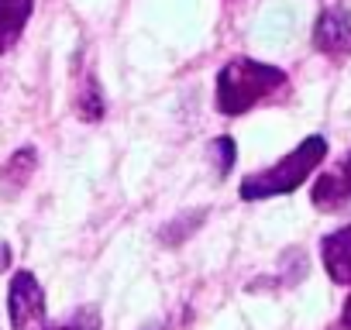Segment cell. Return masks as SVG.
Instances as JSON below:
<instances>
[{
  "label": "cell",
  "mask_w": 351,
  "mask_h": 330,
  "mask_svg": "<svg viewBox=\"0 0 351 330\" xmlns=\"http://www.w3.org/2000/svg\"><path fill=\"white\" fill-rule=\"evenodd\" d=\"M286 86V73L255 59H231L217 73V110L224 117L248 114L255 103L269 100L276 90Z\"/></svg>",
  "instance_id": "6da1fadb"
},
{
  "label": "cell",
  "mask_w": 351,
  "mask_h": 330,
  "mask_svg": "<svg viewBox=\"0 0 351 330\" xmlns=\"http://www.w3.org/2000/svg\"><path fill=\"white\" fill-rule=\"evenodd\" d=\"M327 155V138L324 134H310L303 144H296L289 155H282L276 165L262 173H252L248 179H241V200H269V196H286L293 193L300 183L310 179V173L324 162Z\"/></svg>",
  "instance_id": "7a4b0ae2"
},
{
  "label": "cell",
  "mask_w": 351,
  "mask_h": 330,
  "mask_svg": "<svg viewBox=\"0 0 351 330\" xmlns=\"http://www.w3.org/2000/svg\"><path fill=\"white\" fill-rule=\"evenodd\" d=\"M11 330H45V289L32 272H14L8 289Z\"/></svg>",
  "instance_id": "3957f363"
},
{
  "label": "cell",
  "mask_w": 351,
  "mask_h": 330,
  "mask_svg": "<svg viewBox=\"0 0 351 330\" xmlns=\"http://www.w3.org/2000/svg\"><path fill=\"white\" fill-rule=\"evenodd\" d=\"M310 203L324 214H341L351 207V151L341 155L327 173H320V179L313 183Z\"/></svg>",
  "instance_id": "277c9868"
},
{
  "label": "cell",
  "mask_w": 351,
  "mask_h": 330,
  "mask_svg": "<svg viewBox=\"0 0 351 330\" xmlns=\"http://www.w3.org/2000/svg\"><path fill=\"white\" fill-rule=\"evenodd\" d=\"M313 45L324 55H351V11L327 8L313 25Z\"/></svg>",
  "instance_id": "5b68a950"
},
{
  "label": "cell",
  "mask_w": 351,
  "mask_h": 330,
  "mask_svg": "<svg viewBox=\"0 0 351 330\" xmlns=\"http://www.w3.org/2000/svg\"><path fill=\"white\" fill-rule=\"evenodd\" d=\"M320 258H324L327 275H330L337 285H351V224L330 231V234L320 241Z\"/></svg>",
  "instance_id": "8992f818"
},
{
  "label": "cell",
  "mask_w": 351,
  "mask_h": 330,
  "mask_svg": "<svg viewBox=\"0 0 351 330\" xmlns=\"http://www.w3.org/2000/svg\"><path fill=\"white\" fill-rule=\"evenodd\" d=\"M32 11L35 0H0V55H8L21 42Z\"/></svg>",
  "instance_id": "52a82bcc"
},
{
  "label": "cell",
  "mask_w": 351,
  "mask_h": 330,
  "mask_svg": "<svg viewBox=\"0 0 351 330\" xmlns=\"http://www.w3.org/2000/svg\"><path fill=\"white\" fill-rule=\"evenodd\" d=\"M35 165H38L35 148H32V144L18 148V151L4 162V169H0V193H4V196H18V193L28 186V179L35 176Z\"/></svg>",
  "instance_id": "ba28073f"
},
{
  "label": "cell",
  "mask_w": 351,
  "mask_h": 330,
  "mask_svg": "<svg viewBox=\"0 0 351 330\" xmlns=\"http://www.w3.org/2000/svg\"><path fill=\"white\" fill-rule=\"evenodd\" d=\"M104 110H107V100H104V93H100V83H97L93 76H86V79L80 83V93H76V114H80L83 120H100Z\"/></svg>",
  "instance_id": "9c48e42d"
},
{
  "label": "cell",
  "mask_w": 351,
  "mask_h": 330,
  "mask_svg": "<svg viewBox=\"0 0 351 330\" xmlns=\"http://www.w3.org/2000/svg\"><path fill=\"white\" fill-rule=\"evenodd\" d=\"M45 330H100V313H97V306H80L69 316L45 323Z\"/></svg>",
  "instance_id": "30bf717a"
},
{
  "label": "cell",
  "mask_w": 351,
  "mask_h": 330,
  "mask_svg": "<svg viewBox=\"0 0 351 330\" xmlns=\"http://www.w3.org/2000/svg\"><path fill=\"white\" fill-rule=\"evenodd\" d=\"M214 148L221 151V176H228V173H231V165H234V151H238V148H234V138L224 134V138L214 141Z\"/></svg>",
  "instance_id": "8fae6325"
},
{
  "label": "cell",
  "mask_w": 351,
  "mask_h": 330,
  "mask_svg": "<svg viewBox=\"0 0 351 330\" xmlns=\"http://www.w3.org/2000/svg\"><path fill=\"white\" fill-rule=\"evenodd\" d=\"M341 327H344V330H351V296L344 299V309H341Z\"/></svg>",
  "instance_id": "7c38bea8"
},
{
  "label": "cell",
  "mask_w": 351,
  "mask_h": 330,
  "mask_svg": "<svg viewBox=\"0 0 351 330\" xmlns=\"http://www.w3.org/2000/svg\"><path fill=\"white\" fill-rule=\"evenodd\" d=\"M141 330H169V327H165V323L158 320V323H148V327H141Z\"/></svg>",
  "instance_id": "4fadbf2b"
}]
</instances>
